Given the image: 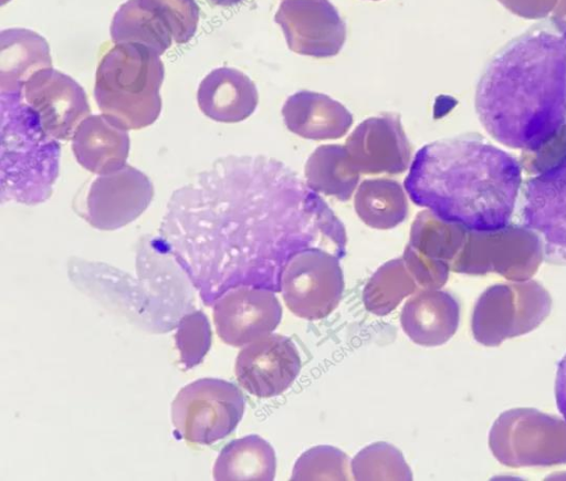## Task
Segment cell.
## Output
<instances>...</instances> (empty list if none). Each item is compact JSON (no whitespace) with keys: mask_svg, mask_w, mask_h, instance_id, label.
<instances>
[{"mask_svg":"<svg viewBox=\"0 0 566 481\" xmlns=\"http://www.w3.org/2000/svg\"><path fill=\"white\" fill-rule=\"evenodd\" d=\"M160 241L209 305L230 289H281L287 261L315 244L340 257L346 233L327 202L284 163L227 156L171 195Z\"/></svg>","mask_w":566,"mask_h":481,"instance_id":"obj_1","label":"cell"},{"mask_svg":"<svg viewBox=\"0 0 566 481\" xmlns=\"http://www.w3.org/2000/svg\"><path fill=\"white\" fill-rule=\"evenodd\" d=\"M483 128L502 145L537 153L566 128V41L532 29L501 49L475 91Z\"/></svg>","mask_w":566,"mask_h":481,"instance_id":"obj_2","label":"cell"},{"mask_svg":"<svg viewBox=\"0 0 566 481\" xmlns=\"http://www.w3.org/2000/svg\"><path fill=\"white\" fill-rule=\"evenodd\" d=\"M403 187L412 202L471 231L510 226L522 187L521 163L479 136L440 139L420 148Z\"/></svg>","mask_w":566,"mask_h":481,"instance_id":"obj_3","label":"cell"},{"mask_svg":"<svg viewBox=\"0 0 566 481\" xmlns=\"http://www.w3.org/2000/svg\"><path fill=\"white\" fill-rule=\"evenodd\" d=\"M20 94H1V203L46 201L59 175L60 144Z\"/></svg>","mask_w":566,"mask_h":481,"instance_id":"obj_4","label":"cell"},{"mask_svg":"<svg viewBox=\"0 0 566 481\" xmlns=\"http://www.w3.org/2000/svg\"><path fill=\"white\" fill-rule=\"evenodd\" d=\"M164 75L163 61L153 50L136 43L115 44L98 64L95 102L127 130L147 127L161 112Z\"/></svg>","mask_w":566,"mask_h":481,"instance_id":"obj_5","label":"cell"},{"mask_svg":"<svg viewBox=\"0 0 566 481\" xmlns=\"http://www.w3.org/2000/svg\"><path fill=\"white\" fill-rule=\"evenodd\" d=\"M493 457L511 468L566 463V419L535 408L503 411L489 433Z\"/></svg>","mask_w":566,"mask_h":481,"instance_id":"obj_6","label":"cell"},{"mask_svg":"<svg viewBox=\"0 0 566 481\" xmlns=\"http://www.w3.org/2000/svg\"><path fill=\"white\" fill-rule=\"evenodd\" d=\"M552 299L536 281L494 284L478 299L471 320L474 339L499 346L507 338L527 334L549 315Z\"/></svg>","mask_w":566,"mask_h":481,"instance_id":"obj_7","label":"cell"},{"mask_svg":"<svg viewBox=\"0 0 566 481\" xmlns=\"http://www.w3.org/2000/svg\"><path fill=\"white\" fill-rule=\"evenodd\" d=\"M244 396L232 383L200 378L176 395L171 421L176 437L195 445H211L230 435L241 421Z\"/></svg>","mask_w":566,"mask_h":481,"instance_id":"obj_8","label":"cell"},{"mask_svg":"<svg viewBox=\"0 0 566 481\" xmlns=\"http://www.w3.org/2000/svg\"><path fill=\"white\" fill-rule=\"evenodd\" d=\"M544 260L539 238L525 227L507 226L496 231L467 230L450 270L469 275L490 272L512 281L528 280Z\"/></svg>","mask_w":566,"mask_h":481,"instance_id":"obj_9","label":"cell"},{"mask_svg":"<svg viewBox=\"0 0 566 481\" xmlns=\"http://www.w3.org/2000/svg\"><path fill=\"white\" fill-rule=\"evenodd\" d=\"M344 286L339 257L310 247L287 261L280 290L293 314L314 321L326 317L338 306Z\"/></svg>","mask_w":566,"mask_h":481,"instance_id":"obj_10","label":"cell"},{"mask_svg":"<svg viewBox=\"0 0 566 481\" xmlns=\"http://www.w3.org/2000/svg\"><path fill=\"white\" fill-rule=\"evenodd\" d=\"M521 218L539 238L544 260L566 264V151L526 180Z\"/></svg>","mask_w":566,"mask_h":481,"instance_id":"obj_11","label":"cell"},{"mask_svg":"<svg viewBox=\"0 0 566 481\" xmlns=\"http://www.w3.org/2000/svg\"><path fill=\"white\" fill-rule=\"evenodd\" d=\"M154 187L137 168H122L98 175L90 185L81 215L92 227L112 231L137 219L150 205Z\"/></svg>","mask_w":566,"mask_h":481,"instance_id":"obj_12","label":"cell"},{"mask_svg":"<svg viewBox=\"0 0 566 481\" xmlns=\"http://www.w3.org/2000/svg\"><path fill=\"white\" fill-rule=\"evenodd\" d=\"M282 306L273 291L241 285L213 302V322L220 339L233 347L245 346L271 334L280 324Z\"/></svg>","mask_w":566,"mask_h":481,"instance_id":"obj_13","label":"cell"},{"mask_svg":"<svg viewBox=\"0 0 566 481\" xmlns=\"http://www.w3.org/2000/svg\"><path fill=\"white\" fill-rule=\"evenodd\" d=\"M274 21L297 54L334 56L346 40V24L329 0H281Z\"/></svg>","mask_w":566,"mask_h":481,"instance_id":"obj_14","label":"cell"},{"mask_svg":"<svg viewBox=\"0 0 566 481\" xmlns=\"http://www.w3.org/2000/svg\"><path fill=\"white\" fill-rule=\"evenodd\" d=\"M23 96L45 133L56 140L72 138L81 122L91 114L83 87L53 67L33 73L24 84Z\"/></svg>","mask_w":566,"mask_h":481,"instance_id":"obj_15","label":"cell"},{"mask_svg":"<svg viewBox=\"0 0 566 481\" xmlns=\"http://www.w3.org/2000/svg\"><path fill=\"white\" fill-rule=\"evenodd\" d=\"M295 344L286 336L269 334L240 351L235 359V376L248 393L260 398L285 391L301 370Z\"/></svg>","mask_w":566,"mask_h":481,"instance_id":"obj_16","label":"cell"},{"mask_svg":"<svg viewBox=\"0 0 566 481\" xmlns=\"http://www.w3.org/2000/svg\"><path fill=\"white\" fill-rule=\"evenodd\" d=\"M345 148L361 174H401L411 160L409 139L395 113L363 121L347 137Z\"/></svg>","mask_w":566,"mask_h":481,"instance_id":"obj_17","label":"cell"},{"mask_svg":"<svg viewBox=\"0 0 566 481\" xmlns=\"http://www.w3.org/2000/svg\"><path fill=\"white\" fill-rule=\"evenodd\" d=\"M460 305L449 292L422 289L403 305L400 324L408 337L421 346H439L457 332Z\"/></svg>","mask_w":566,"mask_h":481,"instance_id":"obj_18","label":"cell"},{"mask_svg":"<svg viewBox=\"0 0 566 481\" xmlns=\"http://www.w3.org/2000/svg\"><path fill=\"white\" fill-rule=\"evenodd\" d=\"M126 128L106 115H88L72 137L76 161L96 175L107 174L126 165L129 153Z\"/></svg>","mask_w":566,"mask_h":481,"instance_id":"obj_19","label":"cell"},{"mask_svg":"<svg viewBox=\"0 0 566 481\" xmlns=\"http://www.w3.org/2000/svg\"><path fill=\"white\" fill-rule=\"evenodd\" d=\"M197 101L207 117L221 123H238L255 111L259 94L255 84L243 72L218 67L200 82Z\"/></svg>","mask_w":566,"mask_h":481,"instance_id":"obj_20","label":"cell"},{"mask_svg":"<svg viewBox=\"0 0 566 481\" xmlns=\"http://www.w3.org/2000/svg\"><path fill=\"white\" fill-rule=\"evenodd\" d=\"M282 116L289 130L315 140L340 138L353 124V115L343 104L312 91H298L289 96Z\"/></svg>","mask_w":566,"mask_h":481,"instance_id":"obj_21","label":"cell"},{"mask_svg":"<svg viewBox=\"0 0 566 481\" xmlns=\"http://www.w3.org/2000/svg\"><path fill=\"white\" fill-rule=\"evenodd\" d=\"M52 67L50 46L34 31L21 28L0 33V91L20 94L29 77L39 70Z\"/></svg>","mask_w":566,"mask_h":481,"instance_id":"obj_22","label":"cell"},{"mask_svg":"<svg viewBox=\"0 0 566 481\" xmlns=\"http://www.w3.org/2000/svg\"><path fill=\"white\" fill-rule=\"evenodd\" d=\"M275 470L272 446L256 435H249L221 449L212 475L218 481H271Z\"/></svg>","mask_w":566,"mask_h":481,"instance_id":"obj_23","label":"cell"},{"mask_svg":"<svg viewBox=\"0 0 566 481\" xmlns=\"http://www.w3.org/2000/svg\"><path fill=\"white\" fill-rule=\"evenodd\" d=\"M305 181L315 192L347 201L359 181V171L354 166L345 146L322 145L305 164Z\"/></svg>","mask_w":566,"mask_h":481,"instance_id":"obj_24","label":"cell"},{"mask_svg":"<svg viewBox=\"0 0 566 481\" xmlns=\"http://www.w3.org/2000/svg\"><path fill=\"white\" fill-rule=\"evenodd\" d=\"M111 38L115 44L136 43L161 55L174 39L168 23L139 0H127L113 17Z\"/></svg>","mask_w":566,"mask_h":481,"instance_id":"obj_25","label":"cell"},{"mask_svg":"<svg viewBox=\"0 0 566 481\" xmlns=\"http://www.w3.org/2000/svg\"><path fill=\"white\" fill-rule=\"evenodd\" d=\"M354 207L364 223L380 230L395 228L408 216L401 185L388 178L364 180L356 191Z\"/></svg>","mask_w":566,"mask_h":481,"instance_id":"obj_26","label":"cell"},{"mask_svg":"<svg viewBox=\"0 0 566 481\" xmlns=\"http://www.w3.org/2000/svg\"><path fill=\"white\" fill-rule=\"evenodd\" d=\"M417 289L418 284L403 259L397 258L380 265L370 276L363 291V302L367 311L384 316Z\"/></svg>","mask_w":566,"mask_h":481,"instance_id":"obj_27","label":"cell"},{"mask_svg":"<svg viewBox=\"0 0 566 481\" xmlns=\"http://www.w3.org/2000/svg\"><path fill=\"white\" fill-rule=\"evenodd\" d=\"M465 233L463 227L444 221L427 209L416 216L408 244L421 254L450 265L462 247Z\"/></svg>","mask_w":566,"mask_h":481,"instance_id":"obj_28","label":"cell"},{"mask_svg":"<svg viewBox=\"0 0 566 481\" xmlns=\"http://www.w3.org/2000/svg\"><path fill=\"white\" fill-rule=\"evenodd\" d=\"M350 470L358 481L412 480L402 453L387 442H375L361 449L353 458Z\"/></svg>","mask_w":566,"mask_h":481,"instance_id":"obj_29","label":"cell"},{"mask_svg":"<svg viewBox=\"0 0 566 481\" xmlns=\"http://www.w3.org/2000/svg\"><path fill=\"white\" fill-rule=\"evenodd\" d=\"M349 459L342 450L323 445L308 449L296 460L291 480H349Z\"/></svg>","mask_w":566,"mask_h":481,"instance_id":"obj_30","label":"cell"},{"mask_svg":"<svg viewBox=\"0 0 566 481\" xmlns=\"http://www.w3.org/2000/svg\"><path fill=\"white\" fill-rule=\"evenodd\" d=\"M212 332L207 315L192 311L184 315L177 325L175 344L184 369L199 365L210 349Z\"/></svg>","mask_w":566,"mask_h":481,"instance_id":"obj_31","label":"cell"},{"mask_svg":"<svg viewBox=\"0 0 566 481\" xmlns=\"http://www.w3.org/2000/svg\"><path fill=\"white\" fill-rule=\"evenodd\" d=\"M155 10L170 27L176 43L192 39L199 22V7L195 0H139Z\"/></svg>","mask_w":566,"mask_h":481,"instance_id":"obj_32","label":"cell"},{"mask_svg":"<svg viewBox=\"0 0 566 481\" xmlns=\"http://www.w3.org/2000/svg\"><path fill=\"white\" fill-rule=\"evenodd\" d=\"M402 259L407 269L421 289H440L449 278L450 265L428 258L407 244Z\"/></svg>","mask_w":566,"mask_h":481,"instance_id":"obj_33","label":"cell"},{"mask_svg":"<svg viewBox=\"0 0 566 481\" xmlns=\"http://www.w3.org/2000/svg\"><path fill=\"white\" fill-rule=\"evenodd\" d=\"M509 11L524 19H543L557 0H499Z\"/></svg>","mask_w":566,"mask_h":481,"instance_id":"obj_34","label":"cell"},{"mask_svg":"<svg viewBox=\"0 0 566 481\" xmlns=\"http://www.w3.org/2000/svg\"><path fill=\"white\" fill-rule=\"evenodd\" d=\"M555 398L559 412L566 419V354L559 360L555 380Z\"/></svg>","mask_w":566,"mask_h":481,"instance_id":"obj_35","label":"cell"},{"mask_svg":"<svg viewBox=\"0 0 566 481\" xmlns=\"http://www.w3.org/2000/svg\"><path fill=\"white\" fill-rule=\"evenodd\" d=\"M551 21L560 36L566 41V0H559L551 17Z\"/></svg>","mask_w":566,"mask_h":481,"instance_id":"obj_36","label":"cell"},{"mask_svg":"<svg viewBox=\"0 0 566 481\" xmlns=\"http://www.w3.org/2000/svg\"><path fill=\"white\" fill-rule=\"evenodd\" d=\"M210 1L218 6H233V4L239 3L242 0H210Z\"/></svg>","mask_w":566,"mask_h":481,"instance_id":"obj_37","label":"cell"},{"mask_svg":"<svg viewBox=\"0 0 566 481\" xmlns=\"http://www.w3.org/2000/svg\"><path fill=\"white\" fill-rule=\"evenodd\" d=\"M373 1H378V0H373Z\"/></svg>","mask_w":566,"mask_h":481,"instance_id":"obj_38","label":"cell"}]
</instances>
